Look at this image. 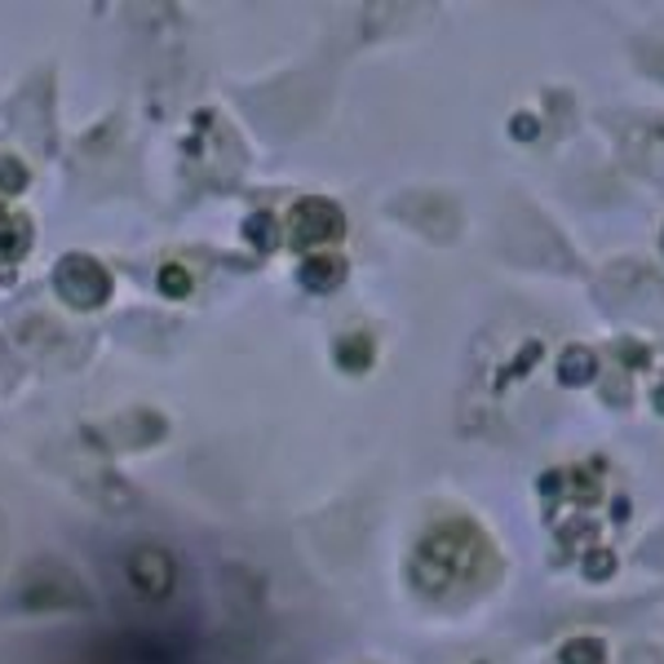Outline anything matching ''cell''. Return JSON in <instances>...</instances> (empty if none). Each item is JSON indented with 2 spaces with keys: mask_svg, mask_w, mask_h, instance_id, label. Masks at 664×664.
Here are the masks:
<instances>
[{
  "mask_svg": "<svg viewBox=\"0 0 664 664\" xmlns=\"http://www.w3.org/2000/svg\"><path fill=\"white\" fill-rule=\"evenodd\" d=\"M483 558H487V541L469 523H443L417 550V580L425 589H447L478 576Z\"/></svg>",
  "mask_w": 664,
  "mask_h": 664,
  "instance_id": "cell-1",
  "label": "cell"
},
{
  "mask_svg": "<svg viewBox=\"0 0 664 664\" xmlns=\"http://www.w3.org/2000/svg\"><path fill=\"white\" fill-rule=\"evenodd\" d=\"M288 226H292L297 244H328V240L346 235V213L332 200H301L288 213Z\"/></svg>",
  "mask_w": 664,
  "mask_h": 664,
  "instance_id": "cell-2",
  "label": "cell"
},
{
  "mask_svg": "<svg viewBox=\"0 0 664 664\" xmlns=\"http://www.w3.org/2000/svg\"><path fill=\"white\" fill-rule=\"evenodd\" d=\"M58 292H63L71 306L89 310V306H102V301H107L111 279H107V270H102L98 262H89V257H67V262L58 266Z\"/></svg>",
  "mask_w": 664,
  "mask_h": 664,
  "instance_id": "cell-3",
  "label": "cell"
},
{
  "mask_svg": "<svg viewBox=\"0 0 664 664\" xmlns=\"http://www.w3.org/2000/svg\"><path fill=\"white\" fill-rule=\"evenodd\" d=\"M129 576L146 598H164L174 589V558L164 550H137L129 563Z\"/></svg>",
  "mask_w": 664,
  "mask_h": 664,
  "instance_id": "cell-4",
  "label": "cell"
},
{
  "mask_svg": "<svg viewBox=\"0 0 664 664\" xmlns=\"http://www.w3.org/2000/svg\"><path fill=\"white\" fill-rule=\"evenodd\" d=\"M27 244H32V226H27V218H19V213H10V209H0V262L23 257V253H27Z\"/></svg>",
  "mask_w": 664,
  "mask_h": 664,
  "instance_id": "cell-5",
  "label": "cell"
},
{
  "mask_svg": "<svg viewBox=\"0 0 664 664\" xmlns=\"http://www.w3.org/2000/svg\"><path fill=\"white\" fill-rule=\"evenodd\" d=\"M342 279H346V262H342V257H310V262L301 266V284H306V288H319V292L337 288Z\"/></svg>",
  "mask_w": 664,
  "mask_h": 664,
  "instance_id": "cell-6",
  "label": "cell"
},
{
  "mask_svg": "<svg viewBox=\"0 0 664 664\" xmlns=\"http://www.w3.org/2000/svg\"><path fill=\"white\" fill-rule=\"evenodd\" d=\"M558 377H563L567 386H585V381H594V377H598V359H594V351H585V346L563 351V359H558Z\"/></svg>",
  "mask_w": 664,
  "mask_h": 664,
  "instance_id": "cell-7",
  "label": "cell"
},
{
  "mask_svg": "<svg viewBox=\"0 0 664 664\" xmlns=\"http://www.w3.org/2000/svg\"><path fill=\"white\" fill-rule=\"evenodd\" d=\"M602 655H607L602 638H567L558 651L563 664H602Z\"/></svg>",
  "mask_w": 664,
  "mask_h": 664,
  "instance_id": "cell-8",
  "label": "cell"
},
{
  "mask_svg": "<svg viewBox=\"0 0 664 664\" xmlns=\"http://www.w3.org/2000/svg\"><path fill=\"white\" fill-rule=\"evenodd\" d=\"M244 235H248L257 248H275V244H279V222H275L270 213H253Z\"/></svg>",
  "mask_w": 664,
  "mask_h": 664,
  "instance_id": "cell-9",
  "label": "cell"
},
{
  "mask_svg": "<svg viewBox=\"0 0 664 664\" xmlns=\"http://www.w3.org/2000/svg\"><path fill=\"white\" fill-rule=\"evenodd\" d=\"M337 359H342L346 368H355V373H359V368H368L373 346H368V342H355V346H351V342H342V346H337Z\"/></svg>",
  "mask_w": 664,
  "mask_h": 664,
  "instance_id": "cell-10",
  "label": "cell"
},
{
  "mask_svg": "<svg viewBox=\"0 0 664 664\" xmlns=\"http://www.w3.org/2000/svg\"><path fill=\"white\" fill-rule=\"evenodd\" d=\"M27 182V174L19 169V164L10 159V155H0V191H19Z\"/></svg>",
  "mask_w": 664,
  "mask_h": 664,
  "instance_id": "cell-11",
  "label": "cell"
},
{
  "mask_svg": "<svg viewBox=\"0 0 664 664\" xmlns=\"http://www.w3.org/2000/svg\"><path fill=\"white\" fill-rule=\"evenodd\" d=\"M159 288H164V292H174V297H187V292H191V279H187L178 266H169V270L159 275Z\"/></svg>",
  "mask_w": 664,
  "mask_h": 664,
  "instance_id": "cell-12",
  "label": "cell"
},
{
  "mask_svg": "<svg viewBox=\"0 0 664 664\" xmlns=\"http://www.w3.org/2000/svg\"><path fill=\"white\" fill-rule=\"evenodd\" d=\"M611 567H616V558H611L607 550H598V554H589V558H585V572H589L594 580H607V576H611Z\"/></svg>",
  "mask_w": 664,
  "mask_h": 664,
  "instance_id": "cell-13",
  "label": "cell"
},
{
  "mask_svg": "<svg viewBox=\"0 0 664 664\" xmlns=\"http://www.w3.org/2000/svg\"><path fill=\"white\" fill-rule=\"evenodd\" d=\"M514 137H536V115H514Z\"/></svg>",
  "mask_w": 664,
  "mask_h": 664,
  "instance_id": "cell-14",
  "label": "cell"
},
{
  "mask_svg": "<svg viewBox=\"0 0 664 664\" xmlns=\"http://www.w3.org/2000/svg\"><path fill=\"white\" fill-rule=\"evenodd\" d=\"M655 408H660V412H664V381H660V386H655Z\"/></svg>",
  "mask_w": 664,
  "mask_h": 664,
  "instance_id": "cell-15",
  "label": "cell"
}]
</instances>
